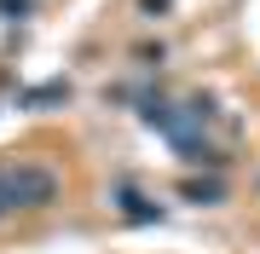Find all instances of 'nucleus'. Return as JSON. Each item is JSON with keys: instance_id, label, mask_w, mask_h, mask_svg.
Wrapping results in <instances>:
<instances>
[{"instance_id": "1", "label": "nucleus", "mask_w": 260, "mask_h": 254, "mask_svg": "<svg viewBox=\"0 0 260 254\" xmlns=\"http://www.w3.org/2000/svg\"><path fill=\"white\" fill-rule=\"evenodd\" d=\"M52 197V173L47 168H0V214L6 208H35Z\"/></svg>"}]
</instances>
